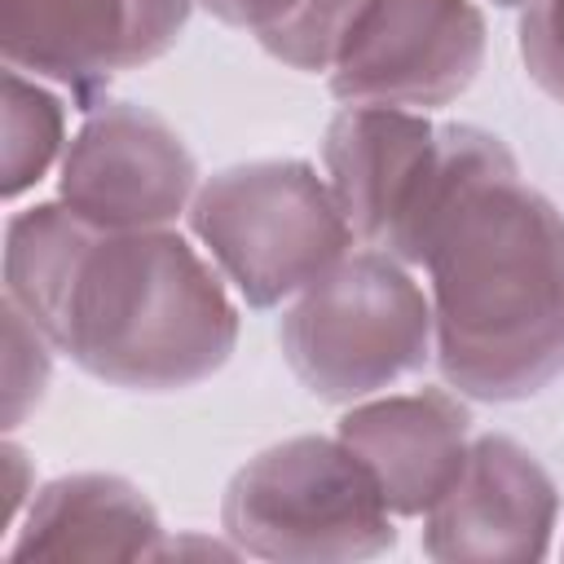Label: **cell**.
<instances>
[{
	"mask_svg": "<svg viewBox=\"0 0 564 564\" xmlns=\"http://www.w3.org/2000/svg\"><path fill=\"white\" fill-rule=\"evenodd\" d=\"M4 300L84 375L128 392H185L238 344L229 282L172 225L97 229L62 198L9 216Z\"/></svg>",
	"mask_w": 564,
	"mask_h": 564,
	"instance_id": "1",
	"label": "cell"
},
{
	"mask_svg": "<svg viewBox=\"0 0 564 564\" xmlns=\"http://www.w3.org/2000/svg\"><path fill=\"white\" fill-rule=\"evenodd\" d=\"M423 269L458 397L516 405L564 375V212L520 172L471 194Z\"/></svg>",
	"mask_w": 564,
	"mask_h": 564,
	"instance_id": "2",
	"label": "cell"
},
{
	"mask_svg": "<svg viewBox=\"0 0 564 564\" xmlns=\"http://www.w3.org/2000/svg\"><path fill=\"white\" fill-rule=\"evenodd\" d=\"M326 181L357 234L423 269L441 229L485 185L516 176L511 145L480 123H436L401 106H344L322 137Z\"/></svg>",
	"mask_w": 564,
	"mask_h": 564,
	"instance_id": "3",
	"label": "cell"
},
{
	"mask_svg": "<svg viewBox=\"0 0 564 564\" xmlns=\"http://www.w3.org/2000/svg\"><path fill=\"white\" fill-rule=\"evenodd\" d=\"M278 344L291 375L317 401L352 405L436 357L432 295L397 256L352 247L286 304Z\"/></svg>",
	"mask_w": 564,
	"mask_h": 564,
	"instance_id": "4",
	"label": "cell"
},
{
	"mask_svg": "<svg viewBox=\"0 0 564 564\" xmlns=\"http://www.w3.org/2000/svg\"><path fill=\"white\" fill-rule=\"evenodd\" d=\"M185 216L207 260L247 308L291 304L357 247L330 181L304 159L220 167L198 185Z\"/></svg>",
	"mask_w": 564,
	"mask_h": 564,
	"instance_id": "5",
	"label": "cell"
},
{
	"mask_svg": "<svg viewBox=\"0 0 564 564\" xmlns=\"http://www.w3.org/2000/svg\"><path fill=\"white\" fill-rule=\"evenodd\" d=\"M225 538L256 560L352 564L397 546V516L339 436H286L247 458L220 498Z\"/></svg>",
	"mask_w": 564,
	"mask_h": 564,
	"instance_id": "6",
	"label": "cell"
},
{
	"mask_svg": "<svg viewBox=\"0 0 564 564\" xmlns=\"http://www.w3.org/2000/svg\"><path fill=\"white\" fill-rule=\"evenodd\" d=\"M485 13L476 0H361L326 70L344 106L441 110L485 66Z\"/></svg>",
	"mask_w": 564,
	"mask_h": 564,
	"instance_id": "7",
	"label": "cell"
},
{
	"mask_svg": "<svg viewBox=\"0 0 564 564\" xmlns=\"http://www.w3.org/2000/svg\"><path fill=\"white\" fill-rule=\"evenodd\" d=\"M198 159L150 106H93L57 163V198L97 229H167L198 194Z\"/></svg>",
	"mask_w": 564,
	"mask_h": 564,
	"instance_id": "8",
	"label": "cell"
},
{
	"mask_svg": "<svg viewBox=\"0 0 564 564\" xmlns=\"http://www.w3.org/2000/svg\"><path fill=\"white\" fill-rule=\"evenodd\" d=\"M198 0H0L4 66H18L57 93L75 110L106 101L119 70H137L163 57Z\"/></svg>",
	"mask_w": 564,
	"mask_h": 564,
	"instance_id": "9",
	"label": "cell"
},
{
	"mask_svg": "<svg viewBox=\"0 0 564 564\" xmlns=\"http://www.w3.org/2000/svg\"><path fill=\"white\" fill-rule=\"evenodd\" d=\"M560 489L507 432L471 436L454 485L423 516V555L436 564H529L551 555Z\"/></svg>",
	"mask_w": 564,
	"mask_h": 564,
	"instance_id": "10",
	"label": "cell"
},
{
	"mask_svg": "<svg viewBox=\"0 0 564 564\" xmlns=\"http://www.w3.org/2000/svg\"><path fill=\"white\" fill-rule=\"evenodd\" d=\"M335 436L366 463L392 516L423 520L467 463L471 410L449 392V383L379 392L352 401Z\"/></svg>",
	"mask_w": 564,
	"mask_h": 564,
	"instance_id": "11",
	"label": "cell"
},
{
	"mask_svg": "<svg viewBox=\"0 0 564 564\" xmlns=\"http://www.w3.org/2000/svg\"><path fill=\"white\" fill-rule=\"evenodd\" d=\"M167 533L154 502L115 471H70L40 485L13 524L9 560H159Z\"/></svg>",
	"mask_w": 564,
	"mask_h": 564,
	"instance_id": "12",
	"label": "cell"
},
{
	"mask_svg": "<svg viewBox=\"0 0 564 564\" xmlns=\"http://www.w3.org/2000/svg\"><path fill=\"white\" fill-rule=\"evenodd\" d=\"M225 26L256 35V44L291 70L326 75L361 0H198Z\"/></svg>",
	"mask_w": 564,
	"mask_h": 564,
	"instance_id": "13",
	"label": "cell"
},
{
	"mask_svg": "<svg viewBox=\"0 0 564 564\" xmlns=\"http://www.w3.org/2000/svg\"><path fill=\"white\" fill-rule=\"evenodd\" d=\"M66 154V101L35 75L4 66V167L0 189L18 203Z\"/></svg>",
	"mask_w": 564,
	"mask_h": 564,
	"instance_id": "14",
	"label": "cell"
},
{
	"mask_svg": "<svg viewBox=\"0 0 564 564\" xmlns=\"http://www.w3.org/2000/svg\"><path fill=\"white\" fill-rule=\"evenodd\" d=\"M0 317H4V432H18L48 392L57 348L18 304L4 300Z\"/></svg>",
	"mask_w": 564,
	"mask_h": 564,
	"instance_id": "15",
	"label": "cell"
},
{
	"mask_svg": "<svg viewBox=\"0 0 564 564\" xmlns=\"http://www.w3.org/2000/svg\"><path fill=\"white\" fill-rule=\"evenodd\" d=\"M520 62L529 79L564 106V0H529L520 9Z\"/></svg>",
	"mask_w": 564,
	"mask_h": 564,
	"instance_id": "16",
	"label": "cell"
},
{
	"mask_svg": "<svg viewBox=\"0 0 564 564\" xmlns=\"http://www.w3.org/2000/svg\"><path fill=\"white\" fill-rule=\"evenodd\" d=\"M4 471H9V498H4V524L13 529L18 520H22V511H26V502H31V494H35V485H31V458H26V449L13 441V432H9V441H4Z\"/></svg>",
	"mask_w": 564,
	"mask_h": 564,
	"instance_id": "17",
	"label": "cell"
},
{
	"mask_svg": "<svg viewBox=\"0 0 564 564\" xmlns=\"http://www.w3.org/2000/svg\"><path fill=\"white\" fill-rule=\"evenodd\" d=\"M494 4H498V9H524L529 0H494Z\"/></svg>",
	"mask_w": 564,
	"mask_h": 564,
	"instance_id": "18",
	"label": "cell"
}]
</instances>
